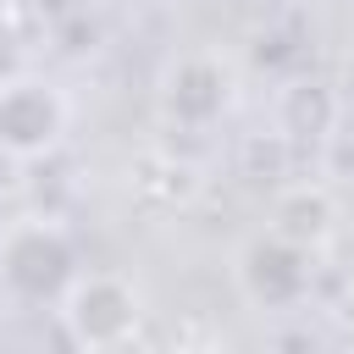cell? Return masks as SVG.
<instances>
[{
	"label": "cell",
	"mask_w": 354,
	"mask_h": 354,
	"mask_svg": "<svg viewBox=\"0 0 354 354\" xmlns=\"http://www.w3.org/2000/svg\"><path fill=\"white\" fill-rule=\"evenodd\" d=\"M232 282L243 293L249 310H260L266 321L271 315H293V310H310V293H315V254L282 243L277 232H254L243 238L238 260H232Z\"/></svg>",
	"instance_id": "obj_3"
},
{
	"label": "cell",
	"mask_w": 354,
	"mask_h": 354,
	"mask_svg": "<svg viewBox=\"0 0 354 354\" xmlns=\"http://www.w3.org/2000/svg\"><path fill=\"white\" fill-rule=\"evenodd\" d=\"M66 127H72V105L50 77L17 72L0 88V149L11 160H22V166L50 160L66 144Z\"/></svg>",
	"instance_id": "obj_5"
},
{
	"label": "cell",
	"mask_w": 354,
	"mask_h": 354,
	"mask_svg": "<svg viewBox=\"0 0 354 354\" xmlns=\"http://www.w3.org/2000/svg\"><path fill=\"white\" fill-rule=\"evenodd\" d=\"M266 232H277L282 243L304 249V254H321L337 232V199L326 183H277L271 194V210H266Z\"/></svg>",
	"instance_id": "obj_7"
},
{
	"label": "cell",
	"mask_w": 354,
	"mask_h": 354,
	"mask_svg": "<svg viewBox=\"0 0 354 354\" xmlns=\"http://www.w3.org/2000/svg\"><path fill=\"white\" fill-rule=\"evenodd\" d=\"M55 321L72 337V348L83 354V348L144 332V293L122 271H77L72 288L61 293V304H55Z\"/></svg>",
	"instance_id": "obj_2"
},
{
	"label": "cell",
	"mask_w": 354,
	"mask_h": 354,
	"mask_svg": "<svg viewBox=\"0 0 354 354\" xmlns=\"http://www.w3.org/2000/svg\"><path fill=\"white\" fill-rule=\"evenodd\" d=\"M83 271L77 260V238L66 232V221L55 216H17L0 227V293L11 304H61V293L72 288V277Z\"/></svg>",
	"instance_id": "obj_1"
},
{
	"label": "cell",
	"mask_w": 354,
	"mask_h": 354,
	"mask_svg": "<svg viewBox=\"0 0 354 354\" xmlns=\"http://www.w3.org/2000/svg\"><path fill=\"white\" fill-rule=\"evenodd\" d=\"M83 354H149V343L133 332V337H116V343H100V348H83Z\"/></svg>",
	"instance_id": "obj_11"
},
{
	"label": "cell",
	"mask_w": 354,
	"mask_h": 354,
	"mask_svg": "<svg viewBox=\"0 0 354 354\" xmlns=\"http://www.w3.org/2000/svg\"><path fill=\"white\" fill-rule=\"evenodd\" d=\"M343 127V94L326 77H288L271 94V133H282L293 149H321L332 133Z\"/></svg>",
	"instance_id": "obj_6"
},
{
	"label": "cell",
	"mask_w": 354,
	"mask_h": 354,
	"mask_svg": "<svg viewBox=\"0 0 354 354\" xmlns=\"http://www.w3.org/2000/svg\"><path fill=\"white\" fill-rule=\"evenodd\" d=\"M166 354H227V348H221V343H210V337H188V343L166 348Z\"/></svg>",
	"instance_id": "obj_13"
},
{
	"label": "cell",
	"mask_w": 354,
	"mask_h": 354,
	"mask_svg": "<svg viewBox=\"0 0 354 354\" xmlns=\"http://www.w3.org/2000/svg\"><path fill=\"white\" fill-rule=\"evenodd\" d=\"M28 72V28H22V11L11 0H0V88Z\"/></svg>",
	"instance_id": "obj_10"
},
{
	"label": "cell",
	"mask_w": 354,
	"mask_h": 354,
	"mask_svg": "<svg viewBox=\"0 0 354 354\" xmlns=\"http://www.w3.org/2000/svg\"><path fill=\"white\" fill-rule=\"evenodd\" d=\"M266 354H326V337H321V326H315L304 310H293V315H271Z\"/></svg>",
	"instance_id": "obj_9"
},
{
	"label": "cell",
	"mask_w": 354,
	"mask_h": 354,
	"mask_svg": "<svg viewBox=\"0 0 354 354\" xmlns=\"http://www.w3.org/2000/svg\"><path fill=\"white\" fill-rule=\"evenodd\" d=\"M155 100H160V116L183 133H210L232 100H238V72L221 50H183L166 61L160 83H155Z\"/></svg>",
	"instance_id": "obj_4"
},
{
	"label": "cell",
	"mask_w": 354,
	"mask_h": 354,
	"mask_svg": "<svg viewBox=\"0 0 354 354\" xmlns=\"http://www.w3.org/2000/svg\"><path fill=\"white\" fill-rule=\"evenodd\" d=\"M17 177H22V160H11V155L0 149V194H11V188H17Z\"/></svg>",
	"instance_id": "obj_12"
},
{
	"label": "cell",
	"mask_w": 354,
	"mask_h": 354,
	"mask_svg": "<svg viewBox=\"0 0 354 354\" xmlns=\"http://www.w3.org/2000/svg\"><path fill=\"white\" fill-rule=\"evenodd\" d=\"M293 144L282 138V133H243V144H238V171L249 177V183H282L288 171H293Z\"/></svg>",
	"instance_id": "obj_8"
}]
</instances>
